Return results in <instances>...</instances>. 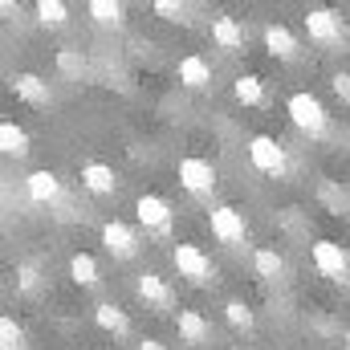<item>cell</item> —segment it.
I'll return each instance as SVG.
<instances>
[{
  "mask_svg": "<svg viewBox=\"0 0 350 350\" xmlns=\"http://www.w3.org/2000/svg\"><path fill=\"white\" fill-rule=\"evenodd\" d=\"M8 82H12V90H16V98H21V102H29V106H49V102H53L49 82H45V78H37V74H12Z\"/></svg>",
  "mask_w": 350,
  "mask_h": 350,
  "instance_id": "7c38bea8",
  "label": "cell"
},
{
  "mask_svg": "<svg viewBox=\"0 0 350 350\" xmlns=\"http://www.w3.org/2000/svg\"><path fill=\"white\" fill-rule=\"evenodd\" d=\"M33 12H37V21H41V25H49V29H62V25L70 21V8H66L62 0H37V8H33Z\"/></svg>",
  "mask_w": 350,
  "mask_h": 350,
  "instance_id": "cb8c5ba5",
  "label": "cell"
},
{
  "mask_svg": "<svg viewBox=\"0 0 350 350\" xmlns=\"http://www.w3.org/2000/svg\"><path fill=\"white\" fill-rule=\"evenodd\" d=\"M224 322H228L232 330H245V334H249L257 318H253V310H249L245 301H224Z\"/></svg>",
  "mask_w": 350,
  "mask_h": 350,
  "instance_id": "d4e9b609",
  "label": "cell"
},
{
  "mask_svg": "<svg viewBox=\"0 0 350 350\" xmlns=\"http://www.w3.org/2000/svg\"><path fill=\"white\" fill-rule=\"evenodd\" d=\"M135 216H139V224H143L151 237H167V232H172V220H175L172 204H167L163 196H139V200H135Z\"/></svg>",
  "mask_w": 350,
  "mask_h": 350,
  "instance_id": "8992f818",
  "label": "cell"
},
{
  "mask_svg": "<svg viewBox=\"0 0 350 350\" xmlns=\"http://www.w3.org/2000/svg\"><path fill=\"white\" fill-rule=\"evenodd\" d=\"M102 245H106V253L118 257V261L139 257V232H135L131 224H122V220H106V224H102Z\"/></svg>",
  "mask_w": 350,
  "mask_h": 350,
  "instance_id": "52a82bcc",
  "label": "cell"
},
{
  "mask_svg": "<svg viewBox=\"0 0 350 350\" xmlns=\"http://www.w3.org/2000/svg\"><path fill=\"white\" fill-rule=\"evenodd\" d=\"M37 285H41V269L33 261H21L16 265V289L21 293H37Z\"/></svg>",
  "mask_w": 350,
  "mask_h": 350,
  "instance_id": "4316f807",
  "label": "cell"
},
{
  "mask_svg": "<svg viewBox=\"0 0 350 350\" xmlns=\"http://www.w3.org/2000/svg\"><path fill=\"white\" fill-rule=\"evenodd\" d=\"M94 322H98V330H106V334H114V338H126V334H131V318H126V310L114 306V301H98V306H94Z\"/></svg>",
  "mask_w": 350,
  "mask_h": 350,
  "instance_id": "9a60e30c",
  "label": "cell"
},
{
  "mask_svg": "<svg viewBox=\"0 0 350 350\" xmlns=\"http://www.w3.org/2000/svg\"><path fill=\"white\" fill-rule=\"evenodd\" d=\"M342 342H347V350H350V330H347V338H342Z\"/></svg>",
  "mask_w": 350,
  "mask_h": 350,
  "instance_id": "1f68e13d",
  "label": "cell"
},
{
  "mask_svg": "<svg viewBox=\"0 0 350 350\" xmlns=\"http://www.w3.org/2000/svg\"><path fill=\"white\" fill-rule=\"evenodd\" d=\"M139 350H167V342H159V338H143Z\"/></svg>",
  "mask_w": 350,
  "mask_h": 350,
  "instance_id": "4dcf8cb0",
  "label": "cell"
},
{
  "mask_svg": "<svg viewBox=\"0 0 350 350\" xmlns=\"http://www.w3.org/2000/svg\"><path fill=\"white\" fill-rule=\"evenodd\" d=\"M253 269H257V277H265V281H277L285 273V261H281L277 249H257L253 253Z\"/></svg>",
  "mask_w": 350,
  "mask_h": 350,
  "instance_id": "603a6c76",
  "label": "cell"
},
{
  "mask_svg": "<svg viewBox=\"0 0 350 350\" xmlns=\"http://www.w3.org/2000/svg\"><path fill=\"white\" fill-rule=\"evenodd\" d=\"M212 41H216L220 49H228V53H241V49H245V29H241V21H237V16H216V21H212Z\"/></svg>",
  "mask_w": 350,
  "mask_h": 350,
  "instance_id": "ac0fdd59",
  "label": "cell"
},
{
  "mask_svg": "<svg viewBox=\"0 0 350 350\" xmlns=\"http://www.w3.org/2000/svg\"><path fill=\"white\" fill-rule=\"evenodd\" d=\"M82 187L94 191V196H114L118 175H114L110 163H82Z\"/></svg>",
  "mask_w": 350,
  "mask_h": 350,
  "instance_id": "e0dca14e",
  "label": "cell"
},
{
  "mask_svg": "<svg viewBox=\"0 0 350 350\" xmlns=\"http://www.w3.org/2000/svg\"><path fill=\"white\" fill-rule=\"evenodd\" d=\"M179 183L191 196H208L216 187V167L208 159H200V155H187V159H179Z\"/></svg>",
  "mask_w": 350,
  "mask_h": 350,
  "instance_id": "ba28073f",
  "label": "cell"
},
{
  "mask_svg": "<svg viewBox=\"0 0 350 350\" xmlns=\"http://www.w3.org/2000/svg\"><path fill=\"white\" fill-rule=\"evenodd\" d=\"M172 261H175V273H179V277H187L191 285H208V281H216L212 257H208L200 245H187V241H179V245L172 249Z\"/></svg>",
  "mask_w": 350,
  "mask_h": 350,
  "instance_id": "277c9868",
  "label": "cell"
},
{
  "mask_svg": "<svg viewBox=\"0 0 350 350\" xmlns=\"http://www.w3.org/2000/svg\"><path fill=\"white\" fill-rule=\"evenodd\" d=\"M285 110H289L293 126H297L301 135H310V139H322V135L330 131V114H326L322 98H318V94H310V90H297V94H289Z\"/></svg>",
  "mask_w": 350,
  "mask_h": 350,
  "instance_id": "6da1fadb",
  "label": "cell"
},
{
  "mask_svg": "<svg viewBox=\"0 0 350 350\" xmlns=\"http://www.w3.org/2000/svg\"><path fill=\"white\" fill-rule=\"evenodd\" d=\"M208 224H212V237H216L220 245H228V249H241V245L249 241V220H245V212H237L232 204H216V208L208 212Z\"/></svg>",
  "mask_w": 350,
  "mask_h": 350,
  "instance_id": "7a4b0ae2",
  "label": "cell"
},
{
  "mask_svg": "<svg viewBox=\"0 0 350 350\" xmlns=\"http://www.w3.org/2000/svg\"><path fill=\"white\" fill-rule=\"evenodd\" d=\"M330 86H334V94H338L342 102H350V74H334V78H330Z\"/></svg>",
  "mask_w": 350,
  "mask_h": 350,
  "instance_id": "f546056e",
  "label": "cell"
},
{
  "mask_svg": "<svg viewBox=\"0 0 350 350\" xmlns=\"http://www.w3.org/2000/svg\"><path fill=\"white\" fill-rule=\"evenodd\" d=\"M0 151L12 155V159H25V155H29V135H25V126L0 122Z\"/></svg>",
  "mask_w": 350,
  "mask_h": 350,
  "instance_id": "ffe728a7",
  "label": "cell"
},
{
  "mask_svg": "<svg viewBox=\"0 0 350 350\" xmlns=\"http://www.w3.org/2000/svg\"><path fill=\"white\" fill-rule=\"evenodd\" d=\"M82 66H86V57H82V53H70V49H62V53H57V70H66V74H78Z\"/></svg>",
  "mask_w": 350,
  "mask_h": 350,
  "instance_id": "f1b7e54d",
  "label": "cell"
},
{
  "mask_svg": "<svg viewBox=\"0 0 350 350\" xmlns=\"http://www.w3.org/2000/svg\"><path fill=\"white\" fill-rule=\"evenodd\" d=\"M306 33H310V41H318V45H338V41H342V21H338L330 8H310V12H306Z\"/></svg>",
  "mask_w": 350,
  "mask_h": 350,
  "instance_id": "9c48e42d",
  "label": "cell"
},
{
  "mask_svg": "<svg viewBox=\"0 0 350 350\" xmlns=\"http://www.w3.org/2000/svg\"><path fill=\"white\" fill-rule=\"evenodd\" d=\"M310 257H314V269L322 273V277H330V281H342L347 285L350 277V257L342 245H334V241H314L310 245Z\"/></svg>",
  "mask_w": 350,
  "mask_h": 350,
  "instance_id": "5b68a950",
  "label": "cell"
},
{
  "mask_svg": "<svg viewBox=\"0 0 350 350\" xmlns=\"http://www.w3.org/2000/svg\"><path fill=\"white\" fill-rule=\"evenodd\" d=\"M135 289H139V297L147 301V306H155V310H172L175 306V293L172 285H167V277H159V273H139V281H135Z\"/></svg>",
  "mask_w": 350,
  "mask_h": 350,
  "instance_id": "8fae6325",
  "label": "cell"
},
{
  "mask_svg": "<svg viewBox=\"0 0 350 350\" xmlns=\"http://www.w3.org/2000/svg\"><path fill=\"white\" fill-rule=\"evenodd\" d=\"M249 163L261 175H273V179H285V172H289V155L273 135H253L249 139Z\"/></svg>",
  "mask_w": 350,
  "mask_h": 350,
  "instance_id": "3957f363",
  "label": "cell"
},
{
  "mask_svg": "<svg viewBox=\"0 0 350 350\" xmlns=\"http://www.w3.org/2000/svg\"><path fill=\"white\" fill-rule=\"evenodd\" d=\"M86 12L94 16V21H98V25H114V29L126 21V8H122L118 0H90Z\"/></svg>",
  "mask_w": 350,
  "mask_h": 350,
  "instance_id": "7402d4cb",
  "label": "cell"
},
{
  "mask_svg": "<svg viewBox=\"0 0 350 350\" xmlns=\"http://www.w3.org/2000/svg\"><path fill=\"white\" fill-rule=\"evenodd\" d=\"M25 191H29V200H37V204H57V200H62V179L41 167V172L25 175Z\"/></svg>",
  "mask_w": 350,
  "mask_h": 350,
  "instance_id": "5bb4252c",
  "label": "cell"
},
{
  "mask_svg": "<svg viewBox=\"0 0 350 350\" xmlns=\"http://www.w3.org/2000/svg\"><path fill=\"white\" fill-rule=\"evenodd\" d=\"M232 94H237V102H245V106H261L265 102V82L257 74H241L237 82H232Z\"/></svg>",
  "mask_w": 350,
  "mask_h": 350,
  "instance_id": "44dd1931",
  "label": "cell"
},
{
  "mask_svg": "<svg viewBox=\"0 0 350 350\" xmlns=\"http://www.w3.org/2000/svg\"><path fill=\"white\" fill-rule=\"evenodd\" d=\"M265 49H269V53H273L277 62H293L301 45H297V37H293V33H289L285 25L269 21V25H265Z\"/></svg>",
  "mask_w": 350,
  "mask_h": 350,
  "instance_id": "4fadbf2b",
  "label": "cell"
},
{
  "mask_svg": "<svg viewBox=\"0 0 350 350\" xmlns=\"http://www.w3.org/2000/svg\"><path fill=\"white\" fill-rule=\"evenodd\" d=\"M70 277H74V285L94 289V285L102 281V269H98V261H94L90 253H74V257H70Z\"/></svg>",
  "mask_w": 350,
  "mask_h": 350,
  "instance_id": "d6986e66",
  "label": "cell"
},
{
  "mask_svg": "<svg viewBox=\"0 0 350 350\" xmlns=\"http://www.w3.org/2000/svg\"><path fill=\"white\" fill-rule=\"evenodd\" d=\"M0 350H25V330L8 314L0 318Z\"/></svg>",
  "mask_w": 350,
  "mask_h": 350,
  "instance_id": "484cf974",
  "label": "cell"
},
{
  "mask_svg": "<svg viewBox=\"0 0 350 350\" xmlns=\"http://www.w3.org/2000/svg\"><path fill=\"white\" fill-rule=\"evenodd\" d=\"M175 78H179L187 90H204L208 82H212V66H208L200 53H187V57H179V66H175Z\"/></svg>",
  "mask_w": 350,
  "mask_h": 350,
  "instance_id": "2e32d148",
  "label": "cell"
},
{
  "mask_svg": "<svg viewBox=\"0 0 350 350\" xmlns=\"http://www.w3.org/2000/svg\"><path fill=\"white\" fill-rule=\"evenodd\" d=\"M151 8H155L163 21H187V16H183V4H175V0H155Z\"/></svg>",
  "mask_w": 350,
  "mask_h": 350,
  "instance_id": "83f0119b",
  "label": "cell"
},
{
  "mask_svg": "<svg viewBox=\"0 0 350 350\" xmlns=\"http://www.w3.org/2000/svg\"><path fill=\"white\" fill-rule=\"evenodd\" d=\"M175 330H179V342H187V347H208L212 342V322L200 310H179Z\"/></svg>",
  "mask_w": 350,
  "mask_h": 350,
  "instance_id": "30bf717a",
  "label": "cell"
}]
</instances>
